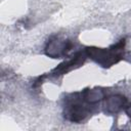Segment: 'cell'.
<instances>
[{"mask_svg":"<svg viewBox=\"0 0 131 131\" xmlns=\"http://www.w3.org/2000/svg\"><path fill=\"white\" fill-rule=\"evenodd\" d=\"M125 39L121 40L117 45H114L110 49H100V48H88L87 53L94 60L102 64L103 67H110L113 63L117 62L121 58V51L124 48Z\"/></svg>","mask_w":131,"mask_h":131,"instance_id":"6da1fadb","label":"cell"},{"mask_svg":"<svg viewBox=\"0 0 131 131\" xmlns=\"http://www.w3.org/2000/svg\"><path fill=\"white\" fill-rule=\"evenodd\" d=\"M127 113H128V115H129V117H130V119H131V105L128 107V110H127Z\"/></svg>","mask_w":131,"mask_h":131,"instance_id":"7a4b0ae2","label":"cell"}]
</instances>
